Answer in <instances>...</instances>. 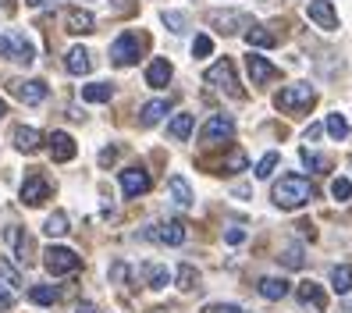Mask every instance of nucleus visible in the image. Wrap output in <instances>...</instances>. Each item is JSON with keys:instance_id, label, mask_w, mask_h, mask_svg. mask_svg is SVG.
<instances>
[{"instance_id": "nucleus-31", "label": "nucleus", "mask_w": 352, "mask_h": 313, "mask_svg": "<svg viewBox=\"0 0 352 313\" xmlns=\"http://www.w3.org/2000/svg\"><path fill=\"white\" fill-rule=\"evenodd\" d=\"M0 281H4L11 292H14L18 285H22V270H18V267L8 260V257H0Z\"/></svg>"}, {"instance_id": "nucleus-4", "label": "nucleus", "mask_w": 352, "mask_h": 313, "mask_svg": "<svg viewBox=\"0 0 352 313\" xmlns=\"http://www.w3.org/2000/svg\"><path fill=\"white\" fill-rule=\"evenodd\" d=\"M206 82H210L214 89H221L224 96H242V89H239V78H235V65H232L228 57H221L217 65L206 68Z\"/></svg>"}, {"instance_id": "nucleus-16", "label": "nucleus", "mask_w": 352, "mask_h": 313, "mask_svg": "<svg viewBox=\"0 0 352 313\" xmlns=\"http://www.w3.org/2000/svg\"><path fill=\"white\" fill-rule=\"evenodd\" d=\"M146 86H153V89L171 86V65H168L164 57H153V61H150V68H146Z\"/></svg>"}, {"instance_id": "nucleus-37", "label": "nucleus", "mask_w": 352, "mask_h": 313, "mask_svg": "<svg viewBox=\"0 0 352 313\" xmlns=\"http://www.w3.org/2000/svg\"><path fill=\"white\" fill-rule=\"evenodd\" d=\"M245 168H250V160H245V153H232V157L224 160V168H217V171H224V175H235V171H239V175H242Z\"/></svg>"}, {"instance_id": "nucleus-1", "label": "nucleus", "mask_w": 352, "mask_h": 313, "mask_svg": "<svg viewBox=\"0 0 352 313\" xmlns=\"http://www.w3.org/2000/svg\"><path fill=\"white\" fill-rule=\"evenodd\" d=\"M274 203L281 206V211H296V206H306L309 199H314V185H309V178L302 175H285L278 185H274Z\"/></svg>"}, {"instance_id": "nucleus-27", "label": "nucleus", "mask_w": 352, "mask_h": 313, "mask_svg": "<svg viewBox=\"0 0 352 313\" xmlns=\"http://www.w3.org/2000/svg\"><path fill=\"white\" fill-rule=\"evenodd\" d=\"M324 129H327V136H331V139H345V136H349V121H345V114L331 111V114L324 118Z\"/></svg>"}, {"instance_id": "nucleus-2", "label": "nucleus", "mask_w": 352, "mask_h": 313, "mask_svg": "<svg viewBox=\"0 0 352 313\" xmlns=\"http://www.w3.org/2000/svg\"><path fill=\"white\" fill-rule=\"evenodd\" d=\"M274 103H278V111L302 118V114L314 111V103H317V89L309 86V82H296V86H285V89L274 96Z\"/></svg>"}, {"instance_id": "nucleus-13", "label": "nucleus", "mask_w": 352, "mask_h": 313, "mask_svg": "<svg viewBox=\"0 0 352 313\" xmlns=\"http://www.w3.org/2000/svg\"><path fill=\"white\" fill-rule=\"evenodd\" d=\"M150 239L160 242V246H182V242H185V224H178V221H164V224H157L153 232H150Z\"/></svg>"}, {"instance_id": "nucleus-10", "label": "nucleus", "mask_w": 352, "mask_h": 313, "mask_svg": "<svg viewBox=\"0 0 352 313\" xmlns=\"http://www.w3.org/2000/svg\"><path fill=\"white\" fill-rule=\"evenodd\" d=\"M50 196V182L47 178H39V175H29L22 182V203L25 206H39V203H47Z\"/></svg>"}, {"instance_id": "nucleus-5", "label": "nucleus", "mask_w": 352, "mask_h": 313, "mask_svg": "<svg viewBox=\"0 0 352 313\" xmlns=\"http://www.w3.org/2000/svg\"><path fill=\"white\" fill-rule=\"evenodd\" d=\"M139 57H142V39L135 32H125V36H118L114 43H111V61H114L118 68L139 65Z\"/></svg>"}, {"instance_id": "nucleus-28", "label": "nucleus", "mask_w": 352, "mask_h": 313, "mask_svg": "<svg viewBox=\"0 0 352 313\" xmlns=\"http://www.w3.org/2000/svg\"><path fill=\"white\" fill-rule=\"evenodd\" d=\"M29 299H32L36 306H54V303L60 299V292H57L54 285H36V288H29Z\"/></svg>"}, {"instance_id": "nucleus-26", "label": "nucleus", "mask_w": 352, "mask_h": 313, "mask_svg": "<svg viewBox=\"0 0 352 313\" xmlns=\"http://www.w3.org/2000/svg\"><path fill=\"white\" fill-rule=\"evenodd\" d=\"M168 189H171V199L178 206H192V189H189V182H185L182 175H171L168 178Z\"/></svg>"}, {"instance_id": "nucleus-34", "label": "nucleus", "mask_w": 352, "mask_h": 313, "mask_svg": "<svg viewBox=\"0 0 352 313\" xmlns=\"http://www.w3.org/2000/svg\"><path fill=\"white\" fill-rule=\"evenodd\" d=\"M43 232H47L50 239L68 235V217H65V214H50V217H47V224H43Z\"/></svg>"}, {"instance_id": "nucleus-36", "label": "nucleus", "mask_w": 352, "mask_h": 313, "mask_svg": "<svg viewBox=\"0 0 352 313\" xmlns=\"http://www.w3.org/2000/svg\"><path fill=\"white\" fill-rule=\"evenodd\" d=\"M331 196H335L338 203H349L352 199V182L349 178H335L331 182Z\"/></svg>"}, {"instance_id": "nucleus-24", "label": "nucleus", "mask_w": 352, "mask_h": 313, "mask_svg": "<svg viewBox=\"0 0 352 313\" xmlns=\"http://www.w3.org/2000/svg\"><path fill=\"white\" fill-rule=\"evenodd\" d=\"M239 22H245V14H239V11H214V14H210V25H214L217 32H235Z\"/></svg>"}, {"instance_id": "nucleus-48", "label": "nucleus", "mask_w": 352, "mask_h": 313, "mask_svg": "<svg viewBox=\"0 0 352 313\" xmlns=\"http://www.w3.org/2000/svg\"><path fill=\"white\" fill-rule=\"evenodd\" d=\"M0 8H11V0H0Z\"/></svg>"}, {"instance_id": "nucleus-17", "label": "nucleus", "mask_w": 352, "mask_h": 313, "mask_svg": "<svg viewBox=\"0 0 352 313\" xmlns=\"http://www.w3.org/2000/svg\"><path fill=\"white\" fill-rule=\"evenodd\" d=\"M65 68H68L72 75H89V68H93L89 50H86V47H72V50L65 54Z\"/></svg>"}, {"instance_id": "nucleus-22", "label": "nucleus", "mask_w": 352, "mask_h": 313, "mask_svg": "<svg viewBox=\"0 0 352 313\" xmlns=\"http://www.w3.org/2000/svg\"><path fill=\"white\" fill-rule=\"evenodd\" d=\"M192 129H196V118H192L189 111H182V114H175V118H171L168 136H171V139H189V136H192Z\"/></svg>"}, {"instance_id": "nucleus-7", "label": "nucleus", "mask_w": 352, "mask_h": 313, "mask_svg": "<svg viewBox=\"0 0 352 313\" xmlns=\"http://www.w3.org/2000/svg\"><path fill=\"white\" fill-rule=\"evenodd\" d=\"M0 54H11L14 61H22V65H32V57H36V50H32V43L22 36V32H8V36H0Z\"/></svg>"}, {"instance_id": "nucleus-46", "label": "nucleus", "mask_w": 352, "mask_h": 313, "mask_svg": "<svg viewBox=\"0 0 352 313\" xmlns=\"http://www.w3.org/2000/svg\"><path fill=\"white\" fill-rule=\"evenodd\" d=\"M75 313H96V306H89V303H82V306H78Z\"/></svg>"}, {"instance_id": "nucleus-49", "label": "nucleus", "mask_w": 352, "mask_h": 313, "mask_svg": "<svg viewBox=\"0 0 352 313\" xmlns=\"http://www.w3.org/2000/svg\"><path fill=\"white\" fill-rule=\"evenodd\" d=\"M0 118H4V100H0Z\"/></svg>"}, {"instance_id": "nucleus-3", "label": "nucleus", "mask_w": 352, "mask_h": 313, "mask_svg": "<svg viewBox=\"0 0 352 313\" xmlns=\"http://www.w3.org/2000/svg\"><path fill=\"white\" fill-rule=\"evenodd\" d=\"M43 267L50 270V274H75V270L82 267V260L68 246H47L43 249Z\"/></svg>"}, {"instance_id": "nucleus-6", "label": "nucleus", "mask_w": 352, "mask_h": 313, "mask_svg": "<svg viewBox=\"0 0 352 313\" xmlns=\"http://www.w3.org/2000/svg\"><path fill=\"white\" fill-rule=\"evenodd\" d=\"M235 139V121L228 118V114H214L210 121L203 125V142L206 146H224V142H232Z\"/></svg>"}, {"instance_id": "nucleus-43", "label": "nucleus", "mask_w": 352, "mask_h": 313, "mask_svg": "<svg viewBox=\"0 0 352 313\" xmlns=\"http://www.w3.org/2000/svg\"><path fill=\"white\" fill-rule=\"evenodd\" d=\"M210 313H245L242 306H232V303H214V306H206Z\"/></svg>"}, {"instance_id": "nucleus-42", "label": "nucleus", "mask_w": 352, "mask_h": 313, "mask_svg": "<svg viewBox=\"0 0 352 313\" xmlns=\"http://www.w3.org/2000/svg\"><path fill=\"white\" fill-rule=\"evenodd\" d=\"M14 306V296H11V288L0 281V310H11Z\"/></svg>"}, {"instance_id": "nucleus-21", "label": "nucleus", "mask_w": 352, "mask_h": 313, "mask_svg": "<svg viewBox=\"0 0 352 313\" xmlns=\"http://www.w3.org/2000/svg\"><path fill=\"white\" fill-rule=\"evenodd\" d=\"M4 242H8L22 260H29V235H25L18 224H8V228H4Z\"/></svg>"}, {"instance_id": "nucleus-19", "label": "nucleus", "mask_w": 352, "mask_h": 313, "mask_svg": "<svg viewBox=\"0 0 352 313\" xmlns=\"http://www.w3.org/2000/svg\"><path fill=\"white\" fill-rule=\"evenodd\" d=\"M331 292H338V296H349L352 292V263L331 267Z\"/></svg>"}, {"instance_id": "nucleus-39", "label": "nucleus", "mask_w": 352, "mask_h": 313, "mask_svg": "<svg viewBox=\"0 0 352 313\" xmlns=\"http://www.w3.org/2000/svg\"><path fill=\"white\" fill-rule=\"evenodd\" d=\"M160 18H164V25H168L171 32H182L185 29V14L182 11H164Z\"/></svg>"}, {"instance_id": "nucleus-25", "label": "nucleus", "mask_w": 352, "mask_h": 313, "mask_svg": "<svg viewBox=\"0 0 352 313\" xmlns=\"http://www.w3.org/2000/svg\"><path fill=\"white\" fill-rule=\"evenodd\" d=\"M111 96H114L111 82H89V86H82V100L86 103H107Z\"/></svg>"}, {"instance_id": "nucleus-11", "label": "nucleus", "mask_w": 352, "mask_h": 313, "mask_svg": "<svg viewBox=\"0 0 352 313\" xmlns=\"http://www.w3.org/2000/svg\"><path fill=\"white\" fill-rule=\"evenodd\" d=\"M306 14H309V22L320 25L324 32H335L338 29V14H335V8H331L327 0H314V4L306 8Z\"/></svg>"}, {"instance_id": "nucleus-47", "label": "nucleus", "mask_w": 352, "mask_h": 313, "mask_svg": "<svg viewBox=\"0 0 352 313\" xmlns=\"http://www.w3.org/2000/svg\"><path fill=\"white\" fill-rule=\"evenodd\" d=\"M29 8H47V0H25Z\"/></svg>"}, {"instance_id": "nucleus-9", "label": "nucleus", "mask_w": 352, "mask_h": 313, "mask_svg": "<svg viewBox=\"0 0 352 313\" xmlns=\"http://www.w3.org/2000/svg\"><path fill=\"white\" fill-rule=\"evenodd\" d=\"M118 185H121V193H125V196H142L150 189V175L142 168H125L121 178H118Z\"/></svg>"}, {"instance_id": "nucleus-8", "label": "nucleus", "mask_w": 352, "mask_h": 313, "mask_svg": "<svg viewBox=\"0 0 352 313\" xmlns=\"http://www.w3.org/2000/svg\"><path fill=\"white\" fill-rule=\"evenodd\" d=\"M8 89L22 100V103H29V107H36V103H43L47 100V82H39V78H29V82H8Z\"/></svg>"}, {"instance_id": "nucleus-40", "label": "nucleus", "mask_w": 352, "mask_h": 313, "mask_svg": "<svg viewBox=\"0 0 352 313\" xmlns=\"http://www.w3.org/2000/svg\"><path fill=\"white\" fill-rule=\"evenodd\" d=\"M302 260H306V257H302L299 246H296V249H285V253H281V263H285V267H302Z\"/></svg>"}, {"instance_id": "nucleus-14", "label": "nucleus", "mask_w": 352, "mask_h": 313, "mask_svg": "<svg viewBox=\"0 0 352 313\" xmlns=\"http://www.w3.org/2000/svg\"><path fill=\"white\" fill-rule=\"evenodd\" d=\"M245 68H250V78H253V82H271V78H278V68H274L267 57H260V54H245Z\"/></svg>"}, {"instance_id": "nucleus-29", "label": "nucleus", "mask_w": 352, "mask_h": 313, "mask_svg": "<svg viewBox=\"0 0 352 313\" xmlns=\"http://www.w3.org/2000/svg\"><path fill=\"white\" fill-rule=\"evenodd\" d=\"M142 274H146V285L153 288V292H160L164 285H168V267H160V263H146V267H142Z\"/></svg>"}, {"instance_id": "nucleus-23", "label": "nucleus", "mask_w": 352, "mask_h": 313, "mask_svg": "<svg viewBox=\"0 0 352 313\" xmlns=\"http://www.w3.org/2000/svg\"><path fill=\"white\" fill-rule=\"evenodd\" d=\"M296 296H299L302 303H314L317 310H327V292H324V288H320L317 281H302Z\"/></svg>"}, {"instance_id": "nucleus-45", "label": "nucleus", "mask_w": 352, "mask_h": 313, "mask_svg": "<svg viewBox=\"0 0 352 313\" xmlns=\"http://www.w3.org/2000/svg\"><path fill=\"white\" fill-rule=\"evenodd\" d=\"M111 274H114V278H129V267H125V263H114Z\"/></svg>"}, {"instance_id": "nucleus-15", "label": "nucleus", "mask_w": 352, "mask_h": 313, "mask_svg": "<svg viewBox=\"0 0 352 313\" xmlns=\"http://www.w3.org/2000/svg\"><path fill=\"white\" fill-rule=\"evenodd\" d=\"M65 29H68V32H75V36H86V32H93V29H96V18H93L89 11L72 8V11L65 14Z\"/></svg>"}, {"instance_id": "nucleus-35", "label": "nucleus", "mask_w": 352, "mask_h": 313, "mask_svg": "<svg viewBox=\"0 0 352 313\" xmlns=\"http://www.w3.org/2000/svg\"><path fill=\"white\" fill-rule=\"evenodd\" d=\"M274 168H278V153H263V157H260V164H256L253 171H256V178H263V182H267V178L274 175Z\"/></svg>"}, {"instance_id": "nucleus-33", "label": "nucleus", "mask_w": 352, "mask_h": 313, "mask_svg": "<svg viewBox=\"0 0 352 313\" xmlns=\"http://www.w3.org/2000/svg\"><path fill=\"white\" fill-rule=\"evenodd\" d=\"M196 285H199V270L189 267V263H182V267H178V288H182V292H192Z\"/></svg>"}, {"instance_id": "nucleus-32", "label": "nucleus", "mask_w": 352, "mask_h": 313, "mask_svg": "<svg viewBox=\"0 0 352 313\" xmlns=\"http://www.w3.org/2000/svg\"><path fill=\"white\" fill-rule=\"evenodd\" d=\"M245 39H250L253 47H274L281 36H278V32H271V29H260V25H253L250 32H245Z\"/></svg>"}, {"instance_id": "nucleus-30", "label": "nucleus", "mask_w": 352, "mask_h": 313, "mask_svg": "<svg viewBox=\"0 0 352 313\" xmlns=\"http://www.w3.org/2000/svg\"><path fill=\"white\" fill-rule=\"evenodd\" d=\"M260 296H263V299H285V296H288V281H281V278H263V281H260Z\"/></svg>"}, {"instance_id": "nucleus-38", "label": "nucleus", "mask_w": 352, "mask_h": 313, "mask_svg": "<svg viewBox=\"0 0 352 313\" xmlns=\"http://www.w3.org/2000/svg\"><path fill=\"white\" fill-rule=\"evenodd\" d=\"M210 54H214V39L206 36V32H203V36H196V39H192V57H199V61H203V57H210Z\"/></svg>"}, {"instance_id": "nucleus-18", "label": "nucleus", "mask_w": 352, "mask_h": 313, "mask_svg": "<svg viewBox=\"0 0 352 313\" xmlns=\"http://www.w3.org/2000/svg\"><path fill=\"white\" fill-rule=\"evenodd\" d=\"M168 111H171V103L168 100H150V103H142V111H139V125H160L164 118H168Z\"/></svg>"}, {"instance_id": "nucleus-20", "label": "nucleus", "mask_w": 352, "mask_h": 313, "mask_svg": "<svg viewBox=\"0 0 352 313\" xmlns=\"http://www.w3.org/2000/svg\"><path fill=\"white\" fill-rule=\"evenodd\" d=\"M39 142H43V136H39L36 129H29V125H18V129H14V146H18L22 153L39 150Z\"/></svg>"}, {"instance_id": "nucleus-44", "label": "nucleus", "mask_w": 352, "mask_h": 313, "mask_svg": "<svg viewBox=\"0 0 352 313\" xmlns=\"http://www.w3.org/2000/svg\"><path fill=\"white\" fill-rule=\"evenodd\" d=\"M114 153H118V150H114V146H107V150H103V153H100V164H103V168H107V164L114 160Z\"/></svg>"}, {"instance_id": "nucleus-12", "label": "nucleus", "mask_w": 352, "mask_h": 313, "mask_svg": "<svg viewBox=\"0 0 352 313\" xmlns=\"http://www.w3.org/2000/svg\"><path fill=\"white\" fill-rule=\"evenodd\" d=\"M75 153H78V146H75V139H72L68 132H54V136H50V157H54L57 164L75 160Z\"/></svg>"}, {"instance_id": "nucleus-41", "label": "nucleus", "mask_w": 352, "mask_h": 313, "mask_svg": "<svg viewBox=\"0 0 352 313\" xmlns=\"http://www.w3.org/2000/svg\"><path fill=\"white\" fill-rule=\"evenodd\" d=\"M224 242H228V246H242V242H245V228H228Z\"/></svg>"}, {"instance_id": "nucleus-50", "label": "nucleus", "mask_w": 352, "mask_h": 313, "mask_svg": "<svg viewBox=\"0 0 352 313\" xmlns=\"http://www.w3.org/2000/svg\"><path fill=\"white\" fill-rule=\"evenodd\" d=\"M342 313H352V306H345V310H342Z\"/></svg>"}]
</instances>
